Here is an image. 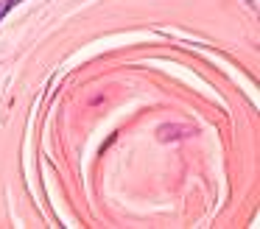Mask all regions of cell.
I'll list each match as a JSON object with an SVG mask.
<instances>
[{"instance_id": "cell-1", "label": "cell", "mask_w": 260, "mask_h": 229, "mask_svg": "<svg viewBox=\"0 0 260 229\" xmlns=\"http://www.w3.org/2000/svg\"><path fill=\"white\" fill-rule=\"evenodd\" d=\"M185 132H193V128H185V126H162V128H159V140H179V137H185Z\"/></svg>"}, {"instance_id": "cell-2", "label": "cell", "mask_w": 260, "mask_h": 229, "mask_svg": "<svg viewBox=\"0 0 260 229\" xmlns=\"http://www.w3.org/2000/svg\"><path fill=\"white\" fill-rule=\"evenodd\" d=\"M20 3H23V0H0V22H3V17H6L12 9H17Z\"/></svg>"}, {"instance_id": "cell-3", "label": "cell", "mask_w": 260, "mask_h": 229, "mask_svg": "<svg viewBox=\"0 0 260 229\" xmlns=\"http://www.w3.org/2000/svg\"><path fill=\"white\" fill-rule=\"evenodd\" d=\"M246 3H252V0H246Z\"/></svg>"}]
</instances>
